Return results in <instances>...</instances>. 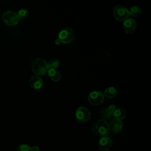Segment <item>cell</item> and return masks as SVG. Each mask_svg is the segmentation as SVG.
Segmentation results:
<instances>
[{
  "label": "cell",
  "instance_id": "6da1fadb",
  "mask_svg": "<svg viewBox=\"0 0 151 151\" xmlns=\"http://www.w3.org/2000/svg\"><path fill=\"white\" fill-rule=\"evenodd\" d=\"M31 67L32 72L37 76L45 75L49 70L46 61L40 58L34 60L31 63Z\"/></svg>",
  "mask_w": 151,
  "mask_h": 151
},
{
  "label": "cell",
  "instance_id": "ba28073f",
  "mask_svg": "<svg viewBox=\"0 0 151 151\" xmlns=\"http://www.w3.org/2000/svg\"><path fill=\"white\" fill-rule=\"evenodd\" d=\"M137 23L134 19L127 18L123 24V31L128 34H133L136 29Z\"/></svg>",
  "mask_w": 151,
  "mask_h": 151
},
{
  "label": "cell",
  "instance_id": "5b68a950",
  "mask_svg": "<svg viewBox=\"0 0 151 151\" xmlns=\"http://www.w3.org/2000/svg\"><path fill=\"white\" fill-rule=\"evenodd\" d=\"M2 18L6 24L11 26L17 25L20 20L17 14L12 11H5L2 14Z\"/></svg>",
  "mask_w": 151,
  "mask_h": 151
},
{
  "label": "cell",
  "instance_id": "7c38bea8",
  "mask_svg": "<svg viewBox=\"0 0 151 151\" xmlns=\"http://www.w3.org/2000/svg\"><path fill=\"white\" fill-rule=\"evenodd\" d=\"M47 73L50 78L54 81H58L61 78V74L57 69H50Z\"/></svg>",
  "mask_w": 151,
  "mask_h": 151
},
{
  "label": "cell",
  "instance_id": "e0dca14e",
  "mask_svg": "<svg viewBox=\"0 0 151 151\" xmlns=\"http://www.w3.org/2000/svg\"><path fill=\"white\" fill-rule=\"evenodd\" d=\"M113 116V113H111L108 109V107L103 109L101 111V117L103 119H110Z\"/></svg>",
  "mask_w": 151,
  "mask_h": 151
},
{
  "label": "cell",
  "instance_id": "ac0fdd59",
  "mask_svg": "<svg viewBox=\"0 0 151 151\" xmlns=\"http://www.w3.org/2000/svg\"><path fill=\"white\" fill-rule=\"evenodd\" d=\"M17 15L19 19H25L28 17V11L26 9H21L18 11Z\"/></svg>",
  "mask_w": 151,
  "mask_h": 151
},
{
  "label": "cell",
  "instance_id": "44dd1931",
  "mask_svg": "<svg viewBox=\"0 0 151 151\" xmlns=\"http://www.w3.org/2000/svg\"><path fill=\"white\" fill-rule=\"evenodd\" d=\"M61 43V42L60 40L58 38H57V39H56V40H55V44L56 45H60Z\"/></svg>",
  "mask_w": 151,
  "mask_h": 151
},
{
  "label": "cell",
  "instance_id": "2e32d148",
  "mask_svg": "<svg viewBox=\"0 0 151 151\" xmlns=\"http://www.w3.org/2000/svg\"><path fill=\"white\" fill-rule=\"evenodd\" d=\"M48 69H57L60 65V61L57 58H52L47 63Z\"/></svg>",
  "mask_w": 151,
  "mask_h": 151
},
{
  "label": "cell",
  "instance_id": "8992f818",
  "mask_svg": "<svg viewBox=\"0 0 151 151\" xmlns=\"http://www.w3.org/2000/svg\"><path fill=\"white\" fill-rule=\"evenodd\" d=\"M104 100L103 93L100 91H93L88 96V101L93 106H99Z\"/></svg>",
  "mask_w": 151,
  "mask_h": 151
},
{
  "label": "cell",
  "instance_id": "4fadbf2b",
  "mask_svg": "<svg viewBox=\"0 0 151 151\" xmlns=\"http://www.w3.org/2000/svg\"><path fill=\"white\" fill-rule=\"evenodd\" d=\"M117 93H118L117 90L115 87H109L105 89V90L103 93V95H104V96H105L107 98L111 99V98L116 97L117 94Z\"/></svg>",
  "mask_w": 151,
  "mask_h": 151
},
{
  "label": "cell",
  "instance_id": "5bb4252c",
  "mask_svg": "<svg viewBox=\"0 0 151 151\" xmlns=\"http://www.w3.org/2000/svg\"><path fill=\"white\" fill-rule=\"evenodd\" d=\"M127 116V113L126 110L123 109H116V110L113 113V116L115 119L118 120H123Z\"/></svg>",
  "mask_w": 151,
  "mask_h": 151
},
{
  "label": "cell",
  "instance_id": "7a4b0ae2",
  "mask_svg": "<svg viewBox=\"0 0 151 151\" xmlns=\"http://www.w3.org/2000/svg\"><path fill=\"white\" fill-rule=\"evenodd\" d=\"M92 131L98 136L101 137L107 136L110 132L109 124L106 120L103 119L99 120L93 126Z\"/></svg>",
  "mask_w": 151,
  "mask_h": 151
},
{
  "label": "cell",
  "instance_id": "d6986e66",
  "mask_svg": "<svg viewBox=\"0 0 151 151\" xmlns=\"http://www.w3.org/2000/svg\"><path fill=\"white\" fill-rule=\"evenodd\" d=\"M17 151H32V149L31 147H30L28 145L21 144L18 147Z\"/></svg>",
  "mask_w": 151,
  "mask_h": 151
},
{
  "label": "cell",
  "instance_id": "277c9868",
  "mask_svg": "<svg viewBox=\"0 0 151 151\" xmlns=\"http://www.w3.org/2000/svg\"><path fill=\"white\" fill-rule=\"evenodd\" d=\"M75 38L74 31L70 28H65L62 29L58 34V39L61 43H71Z\"/></svg>",
  "mask_w": 151,
  "mask_h": 151
},
{
  "label": "cell",
  "instance_id": "8fae6325",
  "mask_svg": "<svg viewBox=\"0 0 151 151\" xmlns=\"http://www.w3.org/2000/svg\"><path fill=\"white\" fill-rule=\"evenodd\" d=\"M110 129L111 130H112L114 133H118L121 131V130L123 128V124L120 120H118L116 119H113L110 122V123L109 124Z\"/></svg>",
  "mask_w": 151,
  "mask_h": 151
},
{
  "label": "cell",
  "instance_id": "52a82bcc",
  "mask_svg": "<svg viewBox=\"0 0 151 151\" xmlns=\"http://www.w3.org/2000/svg\"><path fill=\"white\" fill-rule=\"evenodd\" d=\"M76 116L78 120L82 122H87L90 119L91 113L87 108L81 106L76 110Z\"/></svg>",
  "mask_w": 151,
  "mask_h": 151
},
{
  "label": "cell",
  "instance_id": "9a60e30c",
  "mask_svg": "<svg viewBox=\"0 0 151 151\" xmlns=\"http://www.w3.org/2000/svg\"><path fill=\"white\" fill-rule=\"evenodd\" d=\"M129 15L133 17H137L140 16L142 14V9L137 6H133L130 8V11H129Z\"/></svg>",
  "mask_w": 151,
  "mask_h": 151
},
{
  "label": "cell",
  "instance_id": "3957f363",
  "mask_svg": "<svg viewBox=\"0 0 151 151\" xmlns=\"http://www.w3.org/2000/svg\"><path fill=\"white\" fill-rule=\"evenodd\" d=\"M113 15L116 20L124 21L127 19L129 16V10L122 5H117L113 10Z\"/></svg>",
  "mask_w": 151,
  "mask_h": 151
},
{
  "label": "cell",
  "instance_id": "ffe728a7",
  "mask_svg": "<svg viewBox=\"0 0 151 151\" xmlns=\"http://www.w3.org/2000/svg\"><path fill=\"white\" fill-rule=\"evenodd\" d=\"M32 151H40V147L37 146H34L31 147Z\"/></svg>",
  "mask_w": 151,
  "mask_h": 151
},
{
  "label": "cell",
  "instance_id": "9c48e42d",
  "mask_svg": "<svg viewBox=\"0 0 151 151\" xmlns=\"http://www.w3.org/2000/svg\"><path fill=\"white\" fill-rule=\"evenodd\" d=\"M112 145L111 139L107 137H101L99 141V147L101 151H109Z\"/></svg>",
  "mask_w": 151,
  "mask_h": 151
},
{
  "label": "cell",
  "instance_id": "30bf717a",
  "mask_svg": "<svg viewBox=\"0 0 151 151\" xmlns=\"http://www.w3.org/2000/svg\"><path fill=\"white\" fill-rule=\"evenodd\" d=\"M29 84L32 88L40 89L43 86V81L41 77L37 76H33L29 78Z\"/></svg>",
  "mask_w": 151,
  "mask_h": 151
}]
</instances>
